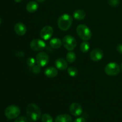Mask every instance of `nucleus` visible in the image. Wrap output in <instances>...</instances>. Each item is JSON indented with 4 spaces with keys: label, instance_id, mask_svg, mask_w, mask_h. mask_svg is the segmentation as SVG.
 <instances>
[{
    "label": "nucleus",
    "instance_id": "8",
    "mask_svg": "<svg viewBox=\"0 0 122 122\" xmlns=\"http://www.w3.org/2000/svg\"><path fill=\"white\" fill-rule=\"evenodd\" d=\"M36 64L41 67H45L49 62L48 55L45 52H40L36 56Z\"/></svg>",
    "mask_w": 122,
    "mask_h": 122
},
{
    "label": "nucleus",
    "instance_id": "17",
    "mask_svg": "<svg viewBox=\"0 0 122 122\" xmlns=\"http://www.w3.org/2000/svg\"><path fill=\"white\" fill-rule=\"evenodd\" d=\"M62 42L59 38H54L51 39L50 41V45L52 48L54 49H58L61 46Z\"/></svg>",
    "mask_w": 122,
    "mask_h": 122
},
{
    "label": "nucleus",
    "instance_id": "24",
    "mask_svg": "<svg viewBox=\"0 0 122 122\" xmlns=\"http://www.w3.org/2000/svg\"><path fill=\"white\" fill-rule=\"evenodd\" d=\"M41 67L40 66H39L38 64H35V66H33L32 68V70L33 71V72L34 73H39V72L41 71Z\"/></svg>",
    "mask_w": 122,
    "mask_h": 122
},
{
    "label": "nucleus",
    "instance_id": "20",
    "mask_svg": "<svg viewBox=\"0 0 122 122\" xmlns=\"http://www.w3.org/2000/svg\"><path fill=\"white\" fill-rule=\"evenodd\" d=\"M89 48H90V44L87 41H84L81 43L80 49H81V51L82 52H83V53L87 52L89 51Z\"/></svg>",
    "mask_w": 122,
    "mask_h": 122
},
{
    "label": "nucleus",
    "instance_id": "22",
    "mask_svg": "<svg viewBox=\"0 0 122 122\" xmlns=\"http://www.w3.org/2000/svg\"><path fill=\"white\" fill-rule=\"evenodd\" d=\"M42 122H53V119L52 117L48 114H44L41 116Z\"/></svg>",
    "mask_w": 122,
    "mask_h": 122
},
{
    "label": "nucleus",
    "instance_id": "9",
    "mask_svg": "<svg viewBox=\"0 0 122 122\" xmlns=\"http://www.w3.org/2000/svg\"><path fill=\"white\" fill-rule=\"evenodd\" d=\"M54 30L52 27L50 26H46L43 27L40 32V36L44 40H48L52 37L53 35Z\"/></svg>",
    "mask_w": 122,
    "mask_h": 122
},
{
    "label": "nucleus",
    "instance_id": "30",
    "mask_svg": "<svg viewBox=\"0 0 122 122\" xmlns=\"http://www.w3.org/2000/svg\"><path fill=\"white\" fill-rule=\"evenodd\" d=\"M36 1H38V2H43V1H45V0H36Z\"/></svg>",
    "mask_w": 122,
    "mask_h": 122
},
{
    "label": "nucleus",
    "instance_id": "27",
    "mask_svg": "<svg viewBox=\"0 0 122 122\" xmlns=\"http://www.w3.org/2000/svg\"><path fill=\"white\" fill-rule=\"evenodd\" d=\"M15 56L19 57H22L25 56V53L21 51H18L15 52Z\"/></svg>",
    "mask_w": 122,
    "mask_h": 122
},
{
    "label": "nucleus",
    "instance_id": "28",
    "mask_svg": "<svg viewBox=\"0 0 122 122\" xmlns=\"http://www.w3.org/2000/svg\"><path fill=\"white\" fill-rule=\"evenodd\" d=\"M74 122H86V120L83 117H79L76 119Z\"/></svg>",
    "mask_w": 122,
    "mask_h": 122
},
{
    "label": "nucleus",
    "instance_id": "32",
    "mask_svg": "<svg viewBox=\"0 0 122 122\" xmlns=\"http://www.w3.org/2000/svg\"><path fill=\"white\" fill-rule=\"evenodd\" d=\"M120 70H121V71H122V64H121V66H120Z\"/></svg>",
    "mask_w": 122,
    "mask_h": 122
},
{
    "label": "nucleus",
    "instance_id": "3",
    "mask_svg": "<svg viewBox=\"0 0 122 122\" xmlns=\"http://www.w3.org/2000/svg\"><path fill=\"white\" fill-rule=\"evenodd\" d=\"M76 32L79 36L83 41H88L92 36L91 31L85 25H79L77 26Z\"/></svg>",
    "mask_w": 122,
    "mask_h": 122
},
{
    "label": "nucleus",
    "instance_id": "7",
    "mask_svg": "<svg viewBox=\"0 0 122 122\" xmlns=\"http://www.w3.org/2000/svg\"><path fill=\"white\" fill-rule=\"evenodd\" d=\"M30 47L32 50L35 51H41L44 50L46 47V44L44 41L39 39H33L30 44Z\"/></svg>",
    "mask_w": 122,
    "mask_h": 122
},
{
    "label": "nucleus",
    "instance_id": "21",
    "mask_svg": "<svg viewBox=\"0 0 122 122\" xmlns=\"http://www.w3.org/2000/svg\"><path fill=\"white\" fill-rule=\"evenodd\" d=\"M67 72L71 77H75L78 74V70L75 67H69L67 69Z\"/></svg>",
    "mask_w": 122,
    "mask_h": 122
},
{
    "label": "nucleus",
    "instance_id": "23",
    "mask_svg": "<svg viewBox=\"0 0 122 122\" xmlns=\"http://www.w3.org/2000/svg\"><path fill=\"white\" fill-rule=\"evenodd\" d=\"M36 63V60L35 58H32V57H29V58H27V64L30 67H32L33 66L35 65Z\"/></svg>",
    "mask_w": 122,
    "mask_h": 122
},
{
    "label": "nucleus",
    "instance_id": "31",
    "mask_svg": "<svg viewBox=\"0 0 122 122\" xmlns=\"http://www.w3.org/2000/svg\"><path fill=\"white\" fill-rule=\"evenodd\" d=\"M15 2H20L21 0H14Z\"/></svg>",
    "mask_w": 122,
    "mask_h": 122
},
{
    "label": "nucleus",
    "instance_id": "26",
    "mask_svg": "<svg viewBox=\"0 0 122 122\" xmlns=\"http://www.w3.org/2000/svg\"><path fill=\"white\" fill-rule=\"evenodd\" d=\"M109 4L112 6H116L119 4V0H109Z\"/></svg>",
    "mask_w": 122,
    "mask_h": 122
},
{
    "label": "nucleus",
    "instance_id": "14",
    "mask_svg": "<svg viewBox=\"0 0 122 122\" xmlns=\"http://www.w3.org/2000/svg\"><path fill=\"white\" fill-rule=\"evenodd\" d=\"M45 76L50 78H53V77H56L58 75V70L57 68L54 67H48L46 68L45 70Z\"/></svg>",
    "mask_w": 122,
    "mask_h": 122
},
{
    "label": "nucleus",
    "instance_id": "12",
    "mask_svg": "<svg viewBox=\"0 0 122 122\" xmlns=\"http://www.w3.org/2000/svg\"><path fill=\"white\" fill-rule=\"evenodd\" d=\"M14 29L15 33L19 36L24 35L26 34V32H27V28H26V26L23 23L20 22L15 24Z\"/></svg>",
    "mask_w": 122,
    "mask_h": 122
},
{
    "label": "nucleus",
    "instance_id": "33",
    "mask_svg": "<svg viewBox=\"0 0 122 122\" xmlns=\"http://www.w3.org/2000/svg\"><path fill=\"white\" fill-rule=\"evenodd\" d=\"M1 18H0V25H1Z\"/></svg>",
    "mask_w": 122,
    "mask_h": 122
},
{
    "label": "nucleus",
    "instance_id": "4",
    "mask_svg": "<svg viewBox=\"0 0 122 122\" xmlns=\"http://www.w3.org/2000/svg\"><path fill=\"white\" fill-rule=\"evenodd\" d=\"M105 73L108 76H116L120 71V67L114 62H111L106 66L104 69Z\"/></svg>",
    "mask_w": 122,
    "mask_h": 122
},
{
    "label": "nucleus",
    "instance_id": "18",
    "mask_svg": "<svg viewBox=\"0 0 122 122\" xmlns=\"http://www.w3.org/2000/svg\"><path fill=\"white\" fill-rule=\"evenodd\" d=\"M86 17V13L82 10H77L73 13V17L76 20H82Z\"/></svg>",
    "mask_w": 122,
    "mask_h": 122
},
{
    "label": "nucleus",
    "instance_id": "6",
    "mask_svg": "<svg viewBox=\"0 0 122 122\" xmlns=\"http://www.w3.org/2000/svg\"><path fill=\"white\" fill-rule=\"evenodd\" d=\"M64 47L68 51H73L76 48V40L74 37L70 35H66L63 38L62 41Z\"/></svg>",
    "mask_w": 122,
    "mask_h": 122
},
{
    "label": "nucleus",
    "instance_id": "29",
    "mask_svg": "<svg viewBox=\"0 0 122 122\" xmlns=\"http://www.w3.org/2000/svg\"><path fill=\"white\" fill-rule=\"evenodd\" d=\"M117 51H118L119 53L122 54V44L118 45V46H117Z\"/></svg>",
    "mask_w": 122,
    "mask_h": 122
},
{
    "label": "nucleus",
    "instance_id": "19",
    "mask_svg": "<svg viewBox=\"0 0 122 122\" xmlns=\"http://www.w3.org/2000/svg\"><path fill=\"white\" fill-rule=\"evenodd\" d=\"M76 59V55L73 51H70L66 55V60L69 63H72L75 61Z\"/></svg>",
    "mask_w": 122,
    "mask_h": 122
},
{
    "label": "nucleus",
    "instance_id": "1",
    "mask_svg": "<svg viewBox=\"0 0 122 122\" xmlns=\"http://www.w3.org/2000/svg\"><path fill=\"white\" fill-rule=\"evenodd\" d=\"M26 116L30 122H37L41 117V111L38 106L35 104H30L26 108Z\"/></svg>",
    "mask_w": 122,
    "mask_h": 122
},
{
    "label": "nucleus",
    "instance_id": "15",
    "mask_svg": "<svg viewBox=\"0 0 122 122\" xmlns=\"http://www.w3.org/2000/svg\"><path fill=\"white\" fill-rule=\"evenodd\" d=\"M72 118L69 114H63L58 115L55 119V122H71Z\"/></svg>",
    "mask_w": 122,
    "mask_h": 122
},
{
    "label": "nucleus",
    "instance_id": "25",
    "mask_svg": "<svg viewBox=\"0 0 122 122\" xmlns=\"http://www.w3.org/2000/svg\"><path fill=\"white\" fill-rule=\"evenodd\" d=\"M14 122H28V119L24 116H20L17 118Z\"/></svg>",
    "mask_w": 122,
    "mask_h": 122
},
{
    "label": "nucleus",
    "instance_id": "16",
    "mask_svg": "<svg viewBox=\"0 0 122 122\" xmlns=\"http://www.w3.org/2000/svg\"><path fill=\"white\" fill-rule=\"evenodd\" d=\"M26 10L29 13L35 12L38 8V4L35 1H30L26 5Z\"/></svg>",
    "mask_w": 122,
    "mask_h": 122
},
{
    "label": "nucleus",
    "instance_id": "11",
    "mask_svg": "<svg viewBox=\"0 0 122 122\" xmlns=\"http://www.w3.org/2000/svg\"><path fill=\"white\" fill-rule=\"evenodd\" d=\"M104 56V52L100 48H95L91 52L90 58L92 61L98 62L101 60Z\"/></svg>",
    "mask_w": 122,
    "mask_h": 122
},
{
    "label": "nucleus",
    "instance_id": "13",
    "mask_svg": "<svg viewBox=\"0 0 122 122\" xmlns=\"http://www.w3.org/2000/svg\"><path fill=\"white\" fill-rule=\"evenodd\" d=\"M56 67L60 70H65L68 67V63L65 59L63 58H59L56 60L55 62Z\"/></svg>",
    "mask_w": 122,
    "mask_h": 122
},
{
    "label": "nucleus",
    "instance_id": "10",
    "mask_svg": "<svg viewBox=\"0 0 122 122\" xmlns=\"http://www.w3.org/2000/svg\"><path fill=\"white\" fill-rule=\"evenodd\" d=\"M69 110L70 113L74 116H79L82 114L83 108L81 104L77 102H73L70 106Z\"/></svg>",
    "mask_w": 122,
    "mask_h": 122
},
{
    "label": "nucleus",
    "instance_id": "5",
    "mask_svg": "<svg viewBox=\"0 0 122 122\" xmlns=\"http://www.w3.org/2000/svg\"><path fill=\"white\" fill-rule=\"evenodd\" d=\"M20 113V110L17 106L11 105L6 108L5 115L8 119H14L17 117Z\"/></svg>",
    "mask_w": 122,
    "mask_h": 122
},
{
    "label": "nucleus",
    "instance_id": "2",
    "mask_svg": "<svg viewBox=\"0 0 122 122\" xmlns=\"http://www.w3.org/2000/svg\"><path fill=\"white\" fill-rule=\"evenodd\" d=\"M73 19L68 14H64L59 17L57 21L58 26L61 30L66 31L70 29L72 24Z\"/></svg>",
    "mask_w": 122,
    "mask_h": 122
}]
</instances>
